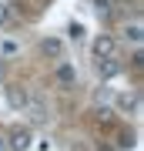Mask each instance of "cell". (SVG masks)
<instances>
[{
  "label": "cell",
  "mask_w": 144,
  "mask_h": 151,
  "mask_svg": "<svg viewBox=\"0 0 144 151\" xmlns=\"http://www.w3.org/2000/svg\"><path fill=\"white\" fill-rule=\"evenodd\" d=\"M94 67H97V77H101V81H111V77H117L121 70H124V64H121L114 54H111V57H97Z\"/></svg>",
  "instance_id": "obj_1"
},
{
  "label": "cell",
  "mask_w": 144,
  "mask_h": 151,
  "mask_svg": "<svg viewBox=\"0 0 144 151\" xmlns=\"http://www.w3.org/2000/svg\"><path fill=\"white\" fill-rule=\"evenodd\" d=\"M30 145H34V138L27 128H14L10 138H7V151H30Z\"/></svg>",
  "instance_id": "obj_2"
},
{
  "label": "cell",
  "mask_w": 144,
  "mask_h": 151,
  "mask_svg": "<svg viewBox=\"0 0 144 151\" xmlns=\"http://www.w3.org/2000/svg\"><path fill=\"white\" fill-rule=\"evenodd\" d=\"M114 50H117V40L107 37V34H101V37L94 40V57H111Z\"/></svg>",
  "instance_id": "obj_3"
},
{
  "label": "cell",
  "mask_w": 144,
  "mask_h": 151,
  "mask_svg": "<svg viewBox=\"0 0 144 151\" xmlns=\"http://www.w3.org/2000/svg\"><path fill=\"white\" fill-rule=\"evenodd\" d=\"M7 101H10V108L24 111L27 104H30V97H27V91H24V87H7Z\"/></svg>",
  "instance_id": "obj_4"
},
{
  "label": "cell",
  "mask_w": 144,
  "mask_h": 151,
  "mask_svg": "<svg viewBox=\"0 0 144 151\" xmlns=\"http://www.w3.org/2000/svg\"><path fill=\"white\" fill-rule=\"evenodd\" d=\"M117 108H121V111H131V114H138V111H141V94H138V91H131V94H121V97H117Z\"/></svg>",
  "instance_id": "obj_5"
},
{
  "label": "cell",
  "mask_w": 144,
  "mask_h": 151,
  "mask_svg": "<svg viewBox=\"0 0 144 151\" xmlns=\"http://www.w3.org/2000/svg\"><path fill=\"white\" fill-rule=\"evenodd\" d=\"M124 37H128L131 44H141V37H144V27H141V20H131L128 27H124Z\"/></svg>",
  "instance_id": "obj_6"
},
{
  "label": "cell",
  "mask_w": 144,
  "mask_h": 151,
  "mask_svg": "<svg viewBox=\"0 0 144 151\" xmlns=\"http://www.w3.org/2000/svg\"><path fill=\"white\" fill-rule=\"evenodd\" d=\"M44 54H47V57H54V60H57L60 54H64V44H60L57 37H47V40H44Z\"/></svg>",
  "instance_id": "obj_7"
},
{
  "label": "cell",
  "mask_w": 144,
  "mask_h": 151,
  "mask_svg": "<svg viewBox=\"0 0 144 151\" xmlns=\"http://www.w3.org/2000/svg\"><path fill=\"white\" fill-rule=\"evenodd\" d=\"M57 81L60 84H74V67H70V64H60L57 67Z\"/></svg>",
  "instance_id": "obj_8"
},
{
  "label": "cell",
  "mask_w": 144,
  "mask_h": 151,
  "mask_svg": "<svg viewBox=\"0 0 144 151\" xmlns=\"http://www.w3.org/2000/svg\"><path fill=\"white\" fill-rule=\"evenodd\" d=\"M10 24H14V7L0 4V27H10Z\"/></svg>",
  "instance_id": "obj_9"
},
{
  "label": "cell",
  "mask_w": 144,
  "mask_h": 151,
  "mask_svg": "<svg viewBox=\"0 0 144 151\" xmlns=\"http://www.w3.org/2000/svg\"><path fill=\"white\" fill-rule=\"evenodd\" d=\"M30 118L37 121V124H44V121H47V111H44L40 104H30Z\"/></svg>",
  "instance_id": "obj_10"
},
{
  "label": "cell",
  "mask_w": 144,
  "mask_h": 151,
  "mask_svg": "<svg viewBox=\"0 0 144 151\" xmlns=\"http://www.w3.org/2000/svg\"><path fill=\"white\" fill-rule=\"evenodd\" d=\"M94 10L101 17H107V14H111V0H94Z\"/></svg>",
  "instance_id": "obj_11"
},
{
  "label": "cell",
  "mask_w": 144,
  "mask_h": 151,
  "mask_svg": "<svg viewBox=\"0 0 144 151\" xmlns=\"http://www.w3.org/2000/svg\"><path fill=\"white\" fill-rule=\"evenodd\" d=\"M67 34H70L74 40H80V37H84V27H80V24H70V27H67Z\"/></svg>",
  "instance_id": "obj_12"
},
{
  "label": "cell",
  "mask_w": 144,
  "mask_h": 151,
  "mask_svg": "<svg viewBox=\"0 0 144 151\" xmlns=\"http://www.w3.org/2000/svg\"><path fill=\"white\" fill-rule=\"evenodd\" d=\"M97 118H101L104 124H111V118H114V111H107V108H104V111H97Z\"/></svg>",
  "instance_id": "obj_13"
},
{
  "label": "cell",
  "mask_w": 144,
  "mask_h": 151,
  "mask_svg": "<svg viewBox=\"0 0 144 151\" xmlns=\"http://www.w3.org/2000/svg\"><path fill=\"white\" fill-rule=\"evenodd\" d=\"M0 151H7V141H4V138H0Z\"/></svg>",
  "instance_id": "obj_14"
},
{
  "label": "cell",
  "mask_w": 144,
  "mask_h": 151,
  "mask_svg": "<svg viewBox=\"0 0 144 151\" xmlns=\"http://www.w3.org/2000/svg\"><path fill=\"white\" fill-rule=\"evenodd\" d=\"M0 81H4V74H0Z\"/></svg>",
  "instance_id": "obj_15"
}]
</instances>
